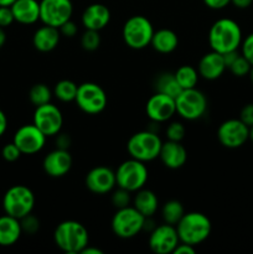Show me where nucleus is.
<instances>
[{"mask_svg": "<svg viewBox=\"0 0 253 254\" xmlns=\"http://www.w3.org/2000/svg\"><path fill=\"white\" fill-rule=\"evenodd\" d=\"M46 138L47 136L32 123L20 127L16 133L14 134V140L12 141L16 144L21 154L32 155V154L39 153L44 149Z\"/></svg>", "mask_w": 253, "mask_h": 254, "instance_id": "nucleus-15", "label": "nucleus"}, {"mask_svg": "<svg viewBox=\"0 0 253 254\" xmlns=\"http://www.w3.org/2000/svg\"><path fill=\"white\" fill-rule=\"evenodd\" d=\"M73 5L71 0H41L40 1V20L44 25L59 29L71 20Z\"/></svg>", "mask_w": 253, "mask_h": 254, "instance_id": "nucleus-11", "label": "nucleus"}, {"mask_svg": "<svg viewBox=\"0 0 253 254\" xmlns=\"http://www.w3.org/2000/svg\"><path fill=\"white\" fill-rule=\"evenodd\" d=\"M161 144L163 141L158 134L148 129L133 134L126 143V150L130 158L148 163L159 158Z\"/></svg>", "mask_w": 253, "mask_h": 254, "instance_id": "nucleus-4", "label": "nucleus"}, {"mask_svg": "<svg viewBox=\"0 0 253 254\" xmlns=\"http://www.w3.org/2000/svg\"><path fill=\"white\" fill-rule=\"evenodd\" d=\"M15 21L14 14L10 6H0V26L7 27Z\"/></svg>", "mask_w": 253, "mask_h": 254, "instance_id": "nucleus-39", "label": "nucleus"}, {"mask_svg": "<svg viewBox=\"0 0 253 254\" xmlns=\"http://www.w3.org/2000/svg\"><path fill=\"white\" fill-rule=\"evenodd\" d=\"M55 245L64 253L77 254L89 245V235L87 228L77 221H63L54 232Z\"/></svg>", "mask_w": 253, "mask_h": 254, "instance_id": "nucleus-2", "label": "nucleus"}, {"mask_svg": "<svg viewBox=\"0 0 253 254\" xmlns=\"http://www.w3.org/2000/svg\"><path fill=\"white\" fill-rule=\"evenodd\" d=\"M241 54H242V56H245L246 59H247V61L253 66V32L247 35V36L242 40V44H241Z\"/></svg>", "mask_w": 253, "mask_h": 254, "instance_id": "nucleus-38", "label": "nucleus"}, {"mask_svg": "<svg viewBox=\"0 0 253 254\" xmlns=\"http://www.w3.org/2000/svg\"><path fill=\"white\" fill-rule=\"evenodd\" d=\"M205 5L212 10L225 9L227 5L231 4V0H203Z\"/></svg>", "mask_w": 253, "mask_h": 254, "instance_id": "nucleus-43", "label": "nucleus"}, {"mask_svg": "<svg viewBox=\"0 0 253 254\" xmlns=\"http://www.w3.org/2000/svg\"><path fill=\"white\" fill-rule=\"evenodd\" d=\"M154 35L153 24L143 15L129 17L123 25L122 36L126 46L133 50H143L149 46Z\"/></svg>", "mask_w": 253, "mask_h": 254, "instance_id": "nucleus-5", "label": "nucleus"}, {"mask_svg": "<svg viewBox=\"0 0 253 254\" xmlns=\"http://www.w3.org/2000/svg\"><path fill=\"white\" fill-rule=\"evenodd\" d=\"M184 215H185V208H184L183 203L178 200L168 201L164 203L163 208H161V217H163L164 222L169 223V225L176 226Z\"/></svg>", "mask_w": 253, "mask_h": 254, "instance_id": "nucleus-29", "label": "nucleus"}, {"mask_svg": "<svg viewBox=\"0 0 253 254\" xmlns=\"http://www.w3.org/2000/svg\"><path fill=\"white\" fill-rule=\"evenodd\" d=\"M148 169L145 163L130 158L123 161L116 171V181L118 188L124 189L129 192H136L144 188L148 181Z\"/></svg>", "mask_w": 253, "mask_h": 254, "instance_id": "nucleus-7", "label": "nucleus"}, {"mask_svg": "<svg viewBox=\"0 0 253 254\" xmlns=\"http://www.w3.org/2000/svg\"><path fill=\"white\" fill-rule=\"evenodd\" d=\"M5 41H6V34H5L4 27L0 26V49L5 45Z\"/></svg>", "mask_w": 253, "mask_h": 254, "instance_id": "nucleus-48", "label": "nucleus"}, {"mask_svg": "<svg viewBox=\"0 0 253 254\" xmlns=\"http://www.w3.org/2000/svg\"><path fill=\"white\" fill-rule=\"evenodd\" d=\"M156 92H160V93L166 94V96H170L173 98L180 94V92L183 91V88L180 87L179 82L176 81L175 74L174 73H163L156 78L155 83Z\"/></svg>", "mask_w": 253, "mask_h": 254, "instance_id": "nucleus-27", "label": "nucleus"}, {"mask_svg": "<svg viewBox=\"0 0 253 254\" xmlns=\"http://www.w3.org/2000/svg\"><path fill=\"white\" fill-rule=\"evenodd\" d=\"M72 163L73 160L68 150L56 148L45 156L42 161V168L45 173L51 178H62L69 173Z\"/></svg>", "mask_w": 253, "mask_h": 254, "instance_id": "nucleus-18", "label": "nucleus"}, {"mask_svg": "<svg viewBox=\"0 0 253 254\" xmlns=\"http://www.w3.org/2000/svg\"><path fill=\"white\" fill-rule=\"evenodd\" d=\"M174 74L183 89L195 88L198 82V77H200L197 69L190 64H184V66L179 67Z\"/></svg>", "mask_w": 253, "mask_h": 254, "instance_id": "nucleus-28", "label": "nucleus"}, {"mask_svg": "<svg viewBox=\"0 0 253 254\" xmlns=\"http://www.w3.org/2000/svg\"><path fill=\"white\" fill-rule=\"evenodd\" d=\"M226 68L227 67H226L225 60H223V55L212 51V50L201 57L197 66L198 74L208 81H215V79L220 78Z\"/></svg>", "mask_w": 253, "mask_h": 254, "instance_id": "nucleus-20", "label": "nucleus"}, {"mask_svg": "<svg viewBox=\"0 0 253 254\" xmlns=\"http://www.w3.org/2000/svg\"><path fill=\"white\" fill-rule=\"evenodd\" d=\"M186 129L184 127L183 123L180 122H173L168 126L166 128V136H168V140L173 141H181L185 138Z\"/></svg>", "mask_w": 253, "mask_h": 254, "instance_id": "nucleus-35", "label": "nucleus"}, {"mask_svg": "<svg viewBox=\"0 0 253 254\" xmlns=\"http://www.w3.org/2000/svg\"><path fill=\"white\" fill-rule=\"evenodd\" d=\"M20 223H21V228H22V232H26L29 235H34L35 232L39 231L40 227V222L35 216H32L31 213L26 215L25 217H22L20 220Z\"/></svg>", "mask_w": 253, "mask_h": 254, "instance_id": "nucleus-36", "label": "nucleus"}, {"mask_svg": "<svg viewBox=\"0 0 253 254\" xmlns=\"http://www.w3.org/2000/svg\"><path fill=\"white\" fill-rule=\"evenodd\" d=\"M217 138L225 148H241L250 139V127L246 126L240 118L227 119L218 127Z\"/></svg>", "mask_w": 253, "mask_h": 254, "instance_id": "nucleus-12", "label": "nucleus"}, {"mask_svg": "<svg viewBox=\"0 0 253 254\" xmlns=\"http://www.w3.org/2000/svg\"><path fill=\"white\" fill-rule=\"evenodd\" d=\"M159 159L166 168L176 170V169L183 168L186 164L188 151H186L185 146L181 144V141L168 140L161 144Z\"/></svg>", "mask_w": 253, "mask_h": 254, "instance_id": "nucleus-19", "label": "nucleus"}, {"mask_svg": "<svg viewBox=\"0 0 253 254\" xmlns=\"http://www.w3.org/2000/svg\"><path fill=\"white\" fill-rule=\"evenodd\" d=\"M180 243L176 227L169 223L154 227L149 236V248L155 254L174 253Z\"/></svg>", "mask_w": 253, "mask_h": 254, "instance_id": "nucleus-14", "label": "nucleus"}, {"mask_svg": "<svg viewBox=\"0 0 253 254\" xmlns=\"http://www.w3.org/2000/svg\"><path fill=\"white\" fill-rule=\"evenodd\" d=\"M81 46L82 49L86 50V51H96V50L101 46L99 31L86 29V31H84L81 36Z\"/></svg>", "mask_w": 253, "mask_h": 254, "instance_id": "nucleus-32", "label": "nucleus"}, {"mask_svg": "<svg viewBox=\"0 0 253 254\" xmlns=\"http://www.w3.org/2000/svg\"><path fill=\"white\" fill-rule=\"evenodd\" d=\"M195 252V246L180 242L178 245V247L175 248V251H174V254H193Z\"/></svg>", "mask_w": 253, "mask_h": 254, "instance_id": "nucleus-44", "label": "nucleus"}, {"mask_svg": "<svg viewBox=\"0 0 253 254\" xmlns=\"http://www.w3.org/2000/svg\"><path fill=\"white\" fill-rule=\"evenodd\" d=\"M250 140L253 143V126L250 127Z\"/></svg>", "mask_w": 253, "mask_h": 254, "instance_id": "nucleus-50", "label": "nucleus"}, {"mask_svg": "<svg viewBox=\"0 0 253 254\" xmlns=\"http://www.w3.org/2000/svg\"><path fill=\"white\" fill-rule=\"evenodd\" d=\"M129 191L124 190V189L118 188V190L114 191L113 195H112V203H113L114 207L118 210V208L126 207V206H130L131 197Z\"/></svg>", "mask_w": 253, "mask_h": 254, "instance_id": "nucleus-34", "label": "nucleus"}, {"mask_svg": "<svg viewBox=\"0 0 253 254\" xmlns=\"http://www.w3.org/2000/svg\"><path fill=\"white\" fill-rule=\"evenodd\" d=\"M16 0H0V6H11Z\"/></svg>", "mask_w": 253, "mask_h": 254, "instance_id": "nucleus-49", "label": "nucleus"}, {"mask_svg": "<svg viewBox=\"0 0 253 254\" xmlns=\"http://www.w3.org/2000/svg\"><path fill=\"white\" fill-rule=\"evenodd\" d=\"M78 108L87 114H99L106 109L108 98L99 84L93 82H84L77 89L76 99Z\"/></svg>", "mask_w": 253, "mask_h": 254, "instance_id": "nucleus-10", "label": "nucleus"}, {"mask_svg": "<svg viewBox=\"0 0 253 254\" xmlns=\"http://www.w3.org/2000/svg\"><path fill=\"white\" fill-rule=\"evenodd\" d=\"M82 254H103V251L96 247H91V246L88 245L83 251H82Z\"/></svg>", "mask_w": 253, "mask_h": 254, "instance_id": "nucleus-47", "label": "nucleus"}, {"mask_svg": "<svg viewBox=\"0 0 253 254\" xmlns=\"http://www.w3.org/2000/svg\"><path fill=\"white\" fill-rule=\"evenodd\" d=\"M240 119L248 127L253 126V103H248L241 109Z\"/></svg>", "mask_w": 253, "mask_h": 254, "instance_id": "nucleus-41", "label": "nucleus"}, {"mask_svg": "<svg viewBox=\"0 0 253 254\" xmlns=\"http://www.w3.org/2000/svg\"><path fill=\"white\" fill-rule=\"evenodd\" d=\"M175 227L180 242L196 247L210 237L212 226L210 218L203 213L188 212L183 216Z\"/></svg>", "mask_w": 253, "mask_h": 254, "instance_id": "nucleus-3", "label": "nucleus"}, {"mask_svg": "<svg viewBox=\"0 0 253 254\" xmlns=\"http://www.w3.org/2000/svg\"><path fill=\"white\" fill-rule=\"evenodd\" d=\"M77 89H78V86L73 81H71V79H61L55 86L54 96H56L59 101L67 103V102H72L76 99Z\"/></svg>", "mask_w": 253, "mask_h": 254, "instance_id": "nucleus-30", "label": "nucleus"}, {"mask_svg": "<svg viewBox=\"0 0 253 254\" xmlns=\"http://www.w3.org/2000/svg\"><path fill=\"white\" fill-rule=\"evenodd\" d=\"M253 0H231V4L235 5L238 9H247L252 5Z\"/></svg>", "mask_w": 253, "mask_h": 254, "instance_id": "nucleus-45", "label": "nucleus"}, {"mask_svg": "<svg viewBox=\"0 0 253 254\" xmlns=\"http://www.w3.org/2000/svg\"><path fill=\"white\" fill-rule=\"evenodd\" d=\"M22 228L20 220L5 213L0 217V246L10 247L20 240Z\"/></svg>", "mask_w": 253, "mask_h": 254, "instance_id": "nucleus-24", "label": "nucleus"}, {"mask_svg": "<svg viewBox=\"0 0 253 254\" xmlns=\"http://www.w3.org/2000/svg\"><path fill=\"white\" fill-rule=\"evenodd\" d=\"M34 124L46 136H55L61 131L63 117L60 108L50 102L36 107L34 112Z\"/></svg>", "mask_w": 253, "mask_h": 254, "instance_id": "nucleus-13", "label": "nucleus"}, {"mask_svg": "<svg viewBox=\"0 0 253 254\" xmlns=\"http://www.w3.org/2000/svg\"><path fill=\"white\" fill-rule=\"evenodd\" d=\"M242 30L232 19L222 17L211 25L208 31V45L218 54L235 51L242 44Z\"/></svg>", "mask_w": 253, "mask_h": 254, "instance_id": "nucleus-1", "label": "nucleus"}, {"mask_svg": "<svg viewBox=\"0 0 253 254\" xmlns=\"http://www.w3.org/2000/svg\"><path fill=\"white\" fill-rule=\"evenodd\" d=\"M176 113L185 121L200 119L207 109L206 96L197 88L183 89L175 98Z\"/></svg>", "mask_w": 253, "mask_h": 254, "instance_id": "nucleus-9", "label": "nucleus"}, {"mask_svg": "<svg viewBox=\"0 0 253 254\" xmlns=\"http://www.w3.org/2000/svg\"><path fill=\"white\" fill-rule=\"evenodd\" d=\"M248 76H250L251 82H252V84H253V66L251 67V71H250V73H248Z\"/></svg>", "mask_w": 253, "mask_h": 254, "instance_id": "nucleus-51", "label": "nucleus"}, {"mask_svg": "<svg viewBox=\"0 0 253 254\" xmlns=\"http://www.w3.org/2000/svg\"><path fill=\"white\" fill-rule=\"evenodd\" d=\"M60 39H61V34L57 27L44 25L35 31L32 36V44L37 51L50 52L56 49Z\"/></svg>", "mask_w": 253, "mask_h": 254, "instance_id": "nucleus-23", "label": "nucleus"}, {"mask_svg": "<svg viewBox=\"0 0 253 254\" xmlns=\"http://www.w3.org/2000/svg\"><path fill=\"white\" fill-rule=\"evenodd\" d=\"M116 185V173L107 166H96L86 176L87 189L97 195L111 192Z\"/></svg>", "mask_w": 253, "mask_h": 254, "instance_id": "nucleus-17", "label": "nucleus"}, {"mask_svg": "<svg viewBox=\"0 0 253 254\" xmlns=\"http://www.w3.org/2000/svg\"><path fill=\"white\" fill-rule=\"evenodd\" d=\"M146 218L134 206L118 208L112 218V231L123 240L135 237L144 230Z\"/></svg>", "mask_w": 253, "mask_h": 254, "instance_id": "nucleus-6", "label": "nucleus"}, {"mask_svg": "<svg viewBox=\"0 0 253 254\" xmlns=\"http://www.w3.org/2000/svg\"><path fill=\"white\" fill-rule=\"evenodd\" d=\"M1 156L4 158V160L9 161V163H12V161H16L17 159L21 156V151L17 148L16 144L12 141V143L5 144L4 148L1 150Z\"/></svg>", "mask_w": 253, "mask_h": 254, "instance_id": "nucleus-37", "label": "nucleus"}, {"mask_svg": "<svg viewBox=\"0 0 253 254\" xmlns=\"http://www.w3.org/2000/svg\"><path fill=\"white\" fill-rule=\"evenodd\" d=\"M6 128H7V118L6 116H5L4 112L0 109V136L6 131Z\"/></svg>", "mask_w": 253, "mask_h": 254, "instance_id": "nucleus-46", "label": "nucleus"}, {"mask_svg": "<svg viewBox=\"0 0 253 254\" xmlns=\"http://www.w3.org/2000/svg\"><path fill=\"white\" fill-rule=\"evenodd\" d=\"M251 67L252 64L247 61L245 56H242V54L238 55L237 59L231 64V66L228 67L232 74H235L236 77H243V76H247L251 71Z\"/></svg>", "mask_w": 253, "mask_h": 254, "instance_id": "nucleus-33", "label": "nucleus"}, {"mask_svg": "<svg viewBox=\"0 0 253 254\" xmlns=\"http://www.w3.org/2000/svg\"><path fill=\"white\" fill-rule=\"evenodd\" d=\"M150 45L159 54H171L178 49L179 37L173 30L160 29L158 31H154Z\"/></svg>", "mask_w": 253, "mask_h": 254, "instance_id": "nucleus-26", "label": "nucleus"}, {"mask_svg": "<svg viewBox=\"0 0 253 254\" xmlns=\"http://www.w3.org/2000/svg\"><path fill=\"white\" fill-rule=\"evenodd\" d=\"M10 7L15 21L20 24L31 25L40 20V1L37 0H16Z\"/></svg>", "mask_w": 253, "mask_h": 254, "instance_id": "nucleus-22", "label": "nucleus"}, {"mask_svg": "<svg viewBox=\"0 0 253 254\" xmlns=\"http://www.w3.org/2000/svg\"><path fill=\"white\" fill-rule=\"evenodd\" d=\"M81 21L84 29L101 31L111 21V11L106 5L94 2L84 9Z\"/></svg>", "mask_w": 253, "mask_h": 254, "instance_id": "nucleus-21", "label": "nucleus"}, {"mask_svg": "<svg viewBox=\"0 0 253 254\" xmlns=\"http://www.w3.org/2000/svg\"><path fill=\"white\" fill-rule=\"evenodd\" d=\"M55 136H56V141H55V143H56V148L68 150V148L71 146L72 143L71 136L66 133H61V131H60L59 134H56Z\"/></svg>", "mask_w": 253, "mask_h": 254, "instance_id": "nucleus-42", "label": "nucleus"}, {"mask_svg": "<svg viewBox=\"0 0 253 254\" xmlns=\"http://www.w3.org/2000/svg\"><path fill=\"white\" fill-rule=\"evenodd\" d=\"M60 34L63 35L64 37H74L78 32V27H77V24L72 20H68V21L64 22L63 25L59 27Z\"/></svg>", "mask_w": 253, "mask_h": 254, "instance_id": "nucleus-40", "label": "nucleus"}, {"mask_svg": "<svg viewBox=\"0 0 253 254\" xmlns=\"http://www.w3.org/2000/svg\"><path fill=\"white\" fill-rule=\"evenodd\" d=\"M145 112L149 119L155 123L160 124L170 121L174 114L176 113L175 98L156 92L146 102Z\"/></svg>", "mask_w": 253, "mask_h": 254, "instance_id": "nucleus-16", "label": "nucleus"}, {"mask_svg": "<svg viewBox=\"0 0 253 254\" xmlns=\"http://www.w3.org/2000/svg\"><path fill=\"white\" fill-rule=\"evenodd\" d=\"M52 91L45 83H36L31 87L29 92V99L35 107L42 106L51 102Z\"/></svg>", "mask_w": 253, "mask_h": 254, "instance_id": "nucleus-31", "label": "nucleus"}, {"mask_svg": "<svg viewBox=\"0 0 253 254\" xmlns=\"http://www.w3.org/2000/svg\"><path fill=\"white\" fill-rule=\"evenodd\" d=\"M133 206L145 218L153 217L159 208L158 196L148 189H140L136 191V195L133 198Z\"/></svg>", "mask_w": 253, "mask_h": 254, "instance_id": "nucleus-25", "label": "nucleus"}, {"mask_svg": "<svg viewBox=\"0 0 253 254\" xmlns=\"http://www.w3.org/2000/svg\"><path fill=\"white\" fill-rule=\"evenodd\" d=\"M35 206V195L27 186L15 185L5 192L2 198V208L5 213L21 220L32 212Z\"/></svg>", "mask_w": 253, "mask_h": 254, "instance_id": "nucleus-8", "label": "nucleus"}]
</instances>
